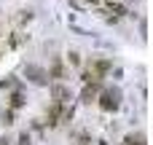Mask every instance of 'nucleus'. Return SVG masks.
<instances>
[{
	"label": "nucleus",
	"mask_w": 153,
	"mask_h": 145,
	"mask_svg": "<svg viewBox=\"0 0 153 145\" xmlns=\"http://www.w3.org/2000/svg\"><path fill=\"white\" fill-rule=\"evenodd\" d=\"M24 75H27L32 83H38V86H43V83H46V78H48L38 65H27V67H24Z\"/></svg>",
	"instance_id": "f03ea898"
},
{
	"label": "nucleus",
	"mask_w": 153,
	"mask_h": 145,
	"mask_svg": "<svg viewBox=\"0 0 153 145\" xmlns=\"http://www.w3.org/2000/svg\"><path fill=\"white\" fill-rule=\"evenodd\" d=\"M51 94L56 97V102H65V100H70V91H67L65 86H54V89H51Z\"/></svg>",
	"instance_id": "7ed1b4c3"
},
{
	"label": "nucleus",
	"mask_w": 153,
	"mask_h": 145,
	"mask_svg": "<svg viewBox=\"0 0 153 145\" xmlns=\"http://www.w3.org/2000/svg\"><path fill=\"white\" fill-rule=\"evenodd\" d=\"M124 145H145V137L143 135H126Z\"/></svg>",
	"instance_id": "20e7f679"
},
{
	"label": "nucleus",
	"mask_w": 153,
	"mask_h": 145,
	"mask_svg": "<svg viewBox=\"0 0 153 145\" xmlns=\"http://www.w3.org/2000/svg\"><path fill=\"white\" fill-rule=\"evenodd\" d=\"M19 145H30V137H27V135H22V137H19Z\"/></svg>",
	"instance_id": "0eeeda50"
},
{
	"label": "nucleus",
	"mask_w": 153,
	"mask_h": 145,
	"mask_svg": "<svg viewBox=\"0 0 153 145\" xmlns=\"http://www.w3.org/2000/svg\"><path fill=\"white\" fill-rule=\"evenodd\" d=\"M94 94H97V86H86V91H83V100H86V102H91V100H94Z\"/></svg>",
	"instance_id": "39448f33"
},
{
	"label": "nucleus",
	"mask_w": 153,
	"mask_h": 145,
	"mask_svg": "<svg viewBox=\"0 0 153 145\" xmlns=\"http://www.w3.org/2000/svg\"><path fill=\"white\" fill-rule=\"evenodd\" d=\"M0 145H8V140H0Z\"/></svg>",
	"instance_id": "6e6552de"
},
{
	"label": "nucleus",
	"mask_w": 153,
	"mask_h": 145,
	"mask_svg": "<svg viewBox=\"0 0 153 145\" xmlns=\"http://www.w3.org/2000/svg\"><path fill=\"white\" fill-rule=\"evenodd\" d=\"M11 105H13V108H19V105H22V94H13V100H11Z\"/></svg>",
	"instance_id": "423d86ee"
},
{
	"label": "nucleus",
	"mask_w": 153,
	"mask_h": 145,
	"mask_svg": "<svg viewBox=\"0 0 153 145\" xmlns=\"http://www.w3.org/2000/svg\"><path fill=\"white\" fill-rule=\"evenodd\" d=\"M118 100H121V91H118V89H110V91H105V94L100 97V108L110 113V110L118 108Z\"/></svg>",
	"instance_id": "f257e3e1"
}]
</instances>
